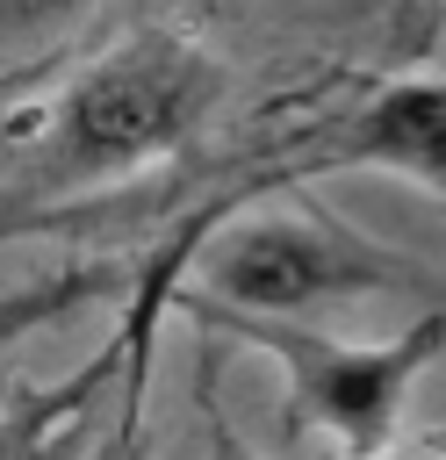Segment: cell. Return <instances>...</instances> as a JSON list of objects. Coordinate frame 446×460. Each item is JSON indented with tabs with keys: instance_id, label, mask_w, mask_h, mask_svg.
<instances>
[{
	"instance_id": "1",
	"label": "cell",
	"mask_w": 446,
	"mask_h": 460,
	"mask_svg": "<svg viewBox=\"0 0 446 460\" xmlns=\"http://www.w3.org/2000/svg\"><path fill=\"white\" fill-rule=\"evenodd\" d=\"M216 101H223L216 50L173 29H137L58 86V101L36 115V144L72 194H94L180 151L216 115Z\"/></svg>"
},
{
	"instance_id": "8",
	"label": "cell",
	"mask_w": 446,
	"mask_h": 460,
	"mask_svg": "<svg viewBox=\"0 0 446 460\" xmlns=\"http://www.w3.org/2000/svg\"><path fill=\"white\" fill-rule=\"evenodd\" d=\"M345 460H439V453H417V446H374V453H345Z\"/></svg>"
},
{
	"instance_id": "3",
	"label": "cell",
	"mask_w": 446,
	"mask_h": 460,
	"mask_svg": "<svg viewBox=\"0 0 446 460\" xmlns=\"http://www.w3.org/2000/svg\"><path fill=\"white\" fill-rule=\"evenodd\" d=\"M180 309L194 323H216L237 345L266 352L281 367V381H288V417L338 438L345 453L388 446L396 424H403L410 388L446 359V309H417L396 338H367V345L324 338V331L288 323V316H237V309L201 302V295H180Z\"/></svg>"
},
{
	"instance_id": "4",
	"label": "cell",
	"mask_w": 446,
	"mask_h": 460,
	"mask_svg": "<svg viewBox=\"0 0 446 460\" xmlns=\"http://www.w3.org/2000/svg\"><path fill=\"white\" fill-rule=\"evenodd\" d=\"M345 165H374V172H403L432 194H446V79H388L374 86L360 108L309 122L266 180H309V172H345ZM259 180V187H266ZM252 187V194H259Z\"/></svg>"
},
{
	"instance_id": "2",
	"label": "cell",
	"mask_w": 446,
	"mask_h": 460,
	"mask_svg": "<svg viewBox=\"0 0 446 460\" xmlns=\"http://www.w3.org/2000/svg\"><path fill=\"white\" fill-rule=\"evenodd\" d=\"M201 302L237 309V316H317L338 302H374V295H417L424 309H446V273L388 252L360 230H345L338 216L309 208V201H281V208H245L230 223H209L187 252Z\"/></svg>"
},
{
	"instance_id": "6",
	"label": "cell",
	"mask_w": 446,
	"mask_h": 460,
	"mask_svg": "<svg viewBox=\"0 0 446 460\" xmlns=\"http://www.w3.org/2000/svg\"><path fill=\"white\" fill-rule=\"evenodd\" d=\"M101 374H108V359L86 367V374H72V381H58V388L22 395V402L0 417V460H65L72 424L86 417V395L101 388Z\"/></svg>"
},
{
	"instance_id": "7",
	"label": "cell",
	"mask_w": 446,
	"mask_h": 460,
	"mask_svg": "<svg viewBox=\"0 0 446 460\" xmlns=\"http://www.w3.org/2000/svg\"><path fill=\"white\" fill-rule=\"evenodd\" d=\"M94 0H0V29L7 36H43V29H65L79 22Z\"/></svg>"
},
{
	"instance_id": "5",
	"label": "cell",
	"mask_w": 446,
	"mask_h": 460,
	"mask_svg": "<svg viewBox=\"0 0 446 460\" xmlns=\"http://www.w3.org/2000/svg\"><path fill=\"white\" fill-rule=\"evenodd\" d=\"M129 288L122 266H65V273H43V280H22V288H0V345H22L65 316H79L86 302Z\"/></svg>"
}]
</instances>
